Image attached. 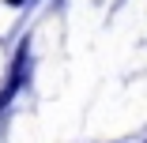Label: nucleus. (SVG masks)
I'll return each mask as SVG.
<instances>
[{
	"instance_id": "f257e3e1",
	"label": "nucleus",
	"mask_w": 147,
	"mask_h": 143,
	"mask_svg": "<svg viewBox=\"0 0 147 143\" xmlns=\"http://www.w3.org/2000/svg\"><path fill=\"white\" fill-rule=\"evenodd\" d=\"M26 83V42L19 45V53H15V64H11V72H8V79H4V91H0V109H4L15 94H19V87Z\"/></svg>"
},
{
	"instance_id": "f03ea898",
	"label": "nucleus",
	"mask_w": 147,
	"mask_h": 143,
	"mask_svg": "<svg viewBox=\"0 0 147 143\" xmlns=\"http://www.w3.org/2000/svg\"><path fill=\"white\" fill-rule=\"evenodd\" d=\"M4 4H11V8H19V4H23V0H4Z\"/></svg>"
}]
</instances>
